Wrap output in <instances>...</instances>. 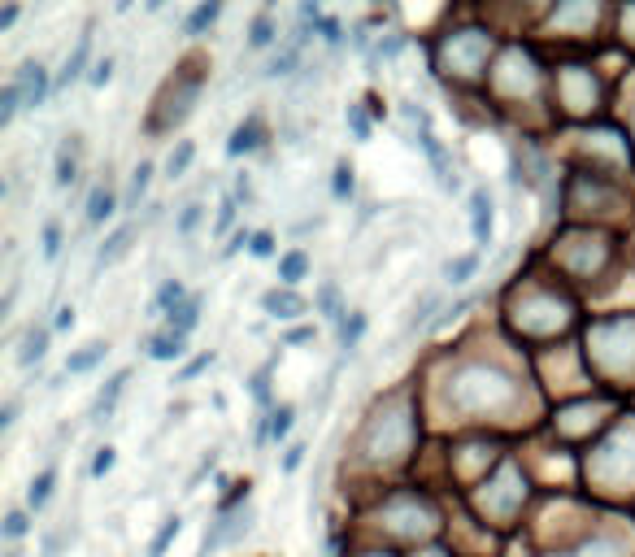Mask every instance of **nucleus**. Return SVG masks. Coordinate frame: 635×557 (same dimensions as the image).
I'll list each match as a JSON object with an SVG mask.
<instances>
[{
  "label": "nucleus",
  "mask_w": 635,
  "mask_h": 557,
  "mask_svg": "<svg viewBox=\"0 0 635 557\" xmlns=\"http://www.w3.org/2000/svg\"><path fill=\"white\" fill-rule=\"evenodd\" d=\"M14 83H18V92H22V109H40L44 100H48V87H53L40 61H26L18 75H14Z\"/></svg>",
  "instance_id": "nucleus-1"
},
{
  "label": "nucleus",
  "mask_w": 635,
  "mask_h": 557,
  "mask_svg": "<svg viewBox=\"0 0 635 557\" xmlns=\"http://www.w3.org/2000/svg\"><path fill=\"white\" fill-rule=\"evenodd\" d=\"M470 231H475V244H479V253H483L492 244V197L483 187L470 197Z\"/></svg>",
  "instance_id": "nucleus-2"
},
{
  "label": "nucleus",
  "mask_w": 635,
  "mask_h": 557,
  "mask_svg": "<svg viewBox=\"0 0 635 557\" xmlns=\"http://www.w3.org/2000/svg\"><path fill=\"white\" fill-rule=\"evenodd\" d=\"M126 379H131V370H118V375L109 379L105 388L96 392V400H92V422H105V418L114 414V405H118L122 388H126Z\"/></svg>",
  "instance_id": "nucleus-3"
},
{
  "label": "nucleus",
  "mask_w": 635,
  "mask_h": 557,
  "mask_svg": "<svg viewBox=\"0 0 635 557\" xmlns=\"http://www.w3.org/2000/svg\"><path fill=\"white\" fill-rule=\"evenodd\" d=\"M187 353V336L179 331H161V336L148 339V358L153 361H179Z\"/></svg>",
  "instance_id": "nucleus-4"
},
{
  "label": "nucleus",
  "mask_w": 635,
  "mask_h": 557,
  "mask_svg": "<svg viewBox=\"0 0 635 557\" xmlns=\"http://www.w3.org/2000/svg\"><path fill=\"white\" fill-rule=\"evenodd\" d=\"M257 144H261V118L239 122L236 131H231V144H227V157H244V153H253Z\"/></svg>",
  "instance_id": "nucleus-5"
},
{
  "label": "nucleus",
  "mask_w": 635,
  "mask_h": 557,
  "mask_svg": "<svg viewBox=\"0 0 635 557\" xmlns=\"http://www.w3.org/2000/svg\"><path fill=\"white\" fill-rule=\"evenodd\" d=\"M261 305H266L270 319H297V314H305V300H300L297 292H287V288H283V292H266Z\"/></svg>",
  "instance_id": "nucleus-6"
},
{
  "label": "nucleus",
  "mask_w": 635,
  "mask_h": 557,
  "mask_svg": "<svg viewBox=\"0 0 635 557\" xmlns=\"http://www.w3.org/2000/svg\"><path fill=\"white\" fill-rule=\"evenodd\" d=\"M118 214V197H114V187L109 183H96L92 187V200H87V222H105Z\"/></svg>",
  "instance_id": "nucleus-7"
},
{
  "label": "nucleus",
  "mask_w": 635,
  "mask_h": 557,
  "mask_svg": "<svg viewBox=\"0 0 635 557\" xmlns=\"http://www.w3.org/2000/svg\"><path fill=\"white\" fill-rule=\"evenodd\" d=\"M105 353H109V344H87L83 353H70L66 358V375H87V370H96L100 361H105Z\"/></svg>",
  "instance_id": "nucleus-8"
},
{
  "label": "nucleus",
  "mask_w": 635,
  "mask_h": 557,
  "mask_svg": "<svg viewBox=\"0 0 635 557\" xmlns=\"http://www.w3.org/2000/svg\"><path fill=\"white\" fill-rule=\"evenodd\" d=\"M44 353H48V327H31V331L22 336L18 361H22V366H31V361H40Z\"/></svg>",
  "instance_id": "nucleus-9"
},
{
  "label": "nucleus",
  "mask_w": 635,
  "mask_h": 557,
  "mask_svg": "<svg viewBox=\"0 0 635 557\" xmlns=\"http://www.w3.org/2000/svg\"><path fill=\"white\" fill-rule=\"evenodd\" d=\"M197 322H200V300H183L179 309L170 314V331H179V336H192L197 331Z\"/></svg>",
  "instance_id": "nucleus-10"
},
{
  "label": "nucleus",
  "mask_w": 635,
  "mask_h": 557,
  "mask_svg": "<svg viewBox=\"0 0 635 557\" xmlns=\"http://www.w3.org/2000/svg\"><path fill=\"white\" fill-rule=\"evenodd\" d=\"M179 305H183V283H179V278H166V283L157 288V300H153V309H148V314H161V309H166V314H175Z\"/></svg>",
  "instance_id": "nucleus-11"
},
{
  "label": "nucleus",
  "mask_w": 635,
  "mask_h": 557,
  "mask_svg": "<svg viewBox=\"0 0 635 557\" xmlns=\"http://www.w3.org/2000/svg\"><path fill=\"white\" fill-rule=\"evenodd\" d=\"M87 35H83L79 40V48H75V53H70V57H66V66H61V75H57V87H70V83L79 79L83 75V66H87Z\"/></svg>",
  "instance_id": "nucleus-12"
},
{
  "label": "nucleus",
  "mask_w": 635,
  "mask_h": 557,
  "mask_svg": "<svg viewBox=\"0 0 635 557\" xmlns=\"http://www.w3.org/2000/svg\"><path fill=\"white\" fill-rule=\"evenodd\" d=\"M148 179H153V166H148V161H139L136 175H131V187H126V200H122V209H139V197L148 192Z\"/></svg>",
  "instance_id": "nucleus-13"
},
{
  "label": "nucleus",
  "mask_w": 635,
  "mask_h": 557,
  "mask_svg": "<svg viewBox=\"0 0 635 557\" xmlns=\"http://www.w3.org/2000/svg\"><path fill=\"white\" fill-rule=\"evenodd\" d=\"M126 239H131V227H122V231H114V236L100 244V253H96V270L100 266H109L114 258H122L126 253Z\"/></svg>",
  "instance_id": "nucleus-14"
},
{
  "label": "nucleus",
  "mask_w": 635,
  "mask_h": 557,
  "mask_svg": "<svg viewBox=\"0 0 635 557\" xmlns=\"http://www.w3.org/2000/svg\"><path fill=\"white\" fill-rule=\"evenodd\" d=\"M475 270H479V253H466V258H453L444 266V278H449V283H466Z\"/></svg>",
  "instance_id": "nucleus-15"
},
{
  "label": "nucleus",
  "mask_w": 635,
  "mask_h": 557,
  "mask_svg": "<svg viewBox=\"0 0 635 557\" xmlns=\"http://www.w3.org/2000/svg\"><path fill=\"white\" fill-rule=\"evenodd\" d=\"M305 266H309V258H305V253H287V258L278 261V278H283V283H300Z\"/></svg>",
  "instance_id": "nucleus-16"
},
{
  "label": "nucleus",
  "mask_w": 635,
  "mask_h": 557,
  "mask_svg": "<svg viewBox=\"0 0 635 557\" xmlns=\"http://www.w3.org/2000/svg\"><path fill=\"white\" fill-rule=\"evenodd\" d=\"M18 109H22V92H18V83H9V87H5V96H0V127H9Z\"/></svg>",
  "instance_id": "nucleus-17"
},
{
  "label": "nucleus",
  "mask_w": 635,
  "mask_h": 557,
  "mask_svg": "<svg viewBox=\"0 0 635 557\" xmlns=\"http://www.w3.org/2000/svg\"><path fill=\"white\" fill-rule=\"evenodd\" d=\"M179 527H183L179 518H166V527H161L157 536H153V544H148V553H153V557H161V553H166V549H170V540L179 536Z\"/></svg>",
  "instance_id": "nucleus-18"
},
{
  "label": "nucleus",
  "mask_w": 635,
  "mask_h": 557,
  "mask_svg": "<svg viewBox=\"0 0 635 557\" xmlns=\"http://www.w3.org/2000/svg\"><path fill=\"white\" fill-rule=\"evenodd\" d=\"M292 422H297V410H292V405H278L275 414H270V436L283 440L287 431H292Z\"/></svg>",
  "instance_id": "nucleus-19"
},
{
  "label": "nucleus",
  "mask_w": 635,
  "mask_h": 557,
  "mask_svg": "<svg viewBox=\"0 0 635 557\" xmlns=\"http://www.w3.org/2000/svg\"><path fill=\"white\" fill-rule=\"evenodd\" d=\"M53 479H57V475H53V471H44V475L35 479V483H31V492H26V501H31V510H40L44 501L53 497Z\"/></svg>",
  "instance_id": "nucleus-20"
},
{
  "label": "nucleus",
  "mask_w": 635,
  "mask_h": 557,
  "mask_svg": "<svg viewBox=\"0 0 635 557\" xmlns=\"http://www.w3.org/2000/svg\"><path fill=\"white\" fill-rule=\"evenodd\" d=\"M331 192H336V200L353 197V166H348V161H339V166H336V183H331Z\"/></svg>",
  "instance_id": "nucleus-21"
},
{
  "label": "nucleus",
  "mask_w": 635,
  "mask_h": 557,
  "mask_svg": "<svg viewBox=\"0 0 635 557\" xmlns=\"http://www.w3.org/2000/svg\"><path fill=\"white\" fill-rule=\"evenodd\" d=\"M214 18H218V5H200L197 14L187 18V26H183V31H187V35H200V31H205V26H209Z\"/></svg>",
  "instance_id": "nucleus-22"
},
{
  "label": "nucleus",
  "mask_w": 635,
  "mask_h": 557,
  "mask_svg": "<svg viewBox=\"0 0 635 557\" xmlns=\"http://www.w3.org/2000/svg\"><path fill=\"white\" fill-rule=\"evenodd\" d=\"M361 331H366V319H361V314H353L348 322H339V344H344V349H353V344L361 339Z\"/></svg>",
  "instance_id": "nucleus-23"
},
{
  "label": "nucleus",
  "mask_w": 635,
  "mask_h": 557,
  "mask_svg": "<svg viewBox=\"0 0 635 557\" xmlns=\"http://www.w3.org/2000/svg\"><path fill=\"white\" fill-rule=\"evenodd\" d=\"M53 183H57V187H70V183H75V157H70V148H61L57 175H53Z\"/></svg>",
  "instance_id": "nucleus-24"
},
{
  "label": "nucleus",
  "mask_w": 635,
  "mask_h": 557,
  "mask_svg": "<svg viewBox=\"0 0 635 557\" xmlns=\"http://www.w3.org/2000/svg\"><path fill=\"white\" fill-rule=\"evenodd\" d=\"M318 309H322L327 319H339V292L331 288V283H327V288L318 292Z\"/></svg>",
  "instance_id": "nucleus-25"
},
{
  "label": "nucleus",
  "mask_w": 635,
  "mask_h": 557,
  "mask_svg": "<svg viewBox=\"0 0 635 557\" xmlns=\"http://www.w3.org/2000/svg\"><path fill=\"white\" fill-rule=\"evenodd\" d=\"M187 161H192V144H179V153H170V161H166L170 179H179L183 170H187Z\"/></svg>",
  "instance_id": "nucleus-26"
},
{
  "label": "nucleus",
  "mask_w": 635,
  "mask_h": 557,
  "mask_svg": "<svg viewBox=\"0 0 635 557\" xmlns=\"http://www.w3.org/2000/svg\"><path fill=\"white\" fill-rule=\"evenodd\" d=\"M200 214H205L200 205H187V209L179 214V222H175V231H179V236H192V231H197V222H200Z\"/></svg>",
  "instance_id": "nucleus-27"
},
{
  "label": "nucleus",
  "mask_w": 635,
  "mask_h": 557,
  "mask_svg": "<svg viewBox=\"0 0 635 557\" xmlns=\"http://www.w3.org/2000/svg\"><path fill=\"white\" fill-rule=\"evenodd\" d=\"M114 461H118V453H114V449L105 444V449H100V453H96V461H92V475H96V479H105V475H109V471H114Z\"/></svg>",
  "instance_id": "nucleus-28"
},
{
  "label": "nucleus",
  "mask_w": 635,
  "mask_h": 557,
  "mask_svg": "<svg viewBox=\"0 0 635 557\" xmlns=\"http://www.w3.org/2000/svg\"><path fill=\"white\" fill-rule=\"evenodd\" d=\"M57 253H61V227L48 222V227H44V258H57Z\"/></svg>",
  "instance_id": "nucleus-29"
},
{
  "label": "nucleus",
  "mask_w": 635,
  "mask_h": 557,
  "mask_svg": "<svg viewBox=\"0 0 635 557\" xmlns=\"http://www.w3.org/2000/svg\"><path fill=\"white\" fill-rule=\"evenodd\" d=\"M26 527H31V522H26V514H22V510H14V514L5 518V536H9V540L26 536Z\"/></svg>",
  "instance_id": "nucleus-30"
},
{
  "label": "nucleus",
  "mask_w": 635,
  "mask_h": 557,
  "mask_svg": "<svg viewBox=\"0 0 635 557\" xmlns=\"http://www.w3.org/2000/svg\"><path fill=\"white\" fill-rule=\"evenodd\" d=\"M248 248H253V258H270V253H275V236H270V231H257Z\"/></svg>",
  "instance_id": "nucleus-31"
},
{
  "label": "nucleus",
  "mask_w": 635,
  "mask_h": 557,
  "mask_svg": "<svg viewBox=\"0 0 635 557\" xmlns=\"http://www.w3.org/2000/svg\"><path fill=\"white\" fill-rule=\"evenodd\" d=\"M270 40H275V31H270V18H257V22H253V48H266Z\"/></svg>",
  "instance_id": "nucleus-32"
},
{
  "label": "nucleus",
  "mask_w": 635,
  "mask_h": 557,
  "mask_svg": "<svg viewBox=\"0 0 635 557\" xmlns=\"http://www.w3.org/2000/svg\"><path fill=\"white\" fill-rule=\"evenodd\" d=\"M292 61H297V48H287V53H278V57L270 61V66H266V75H270V79H275V75H287V66H292Z\"/></svg>",
  "instance_id": "nucleus-33"
},
{
  "label": "nucleus",
  "mask_w": 635,
  "mask_h": 557,
  "mask_svg": "<svg viewBox=\"0 0 635 557\" xmlns=\"http://www.w3.org/2000/svg\"><path fill=\"white\" fill-rule=\"evenodd\" d=\"M109 75H114V61L105 57V61H96V66H92V75H87V79H92V87H105V83H109Z\"/></svg>",
  "instance_id": "nucleus-34"
},
{
  "label": "nucleus",
  "mask_w": 635,
  "mask_h": 557,
  "mask_svg": "<svg viewBox=\"0 0 635 557\" xmlns=\"http://www.w3.org/2000/svg\"><path fill=\"white\" fill-rule=\"evenodd\" d=\"M266 379H270V366H266V370H257V379H253V397H257V400H270V388H266Z\"/></svg>",
  "instance_id": "nucleus-35"
},
{
  "label": "nucleus",
  "mask_w": 635,
  "mask_h": 557,
  "mask_svg": "<svg viewBox=\"0 0 635 557\" xmlns=\"http://www.w3.org/2000/svg\"><path fill=\"white\" fill-rule=\"evenodd\" d=\"M231 222H236V200H222V214H218V236H222V231H227V227H231Z\"/></svg>",
  "instance_id": "nucleus-36"
},
{
  "label": "nucleus",
  "mask_w": 635,
  "mask_h": 557,
  "mask_svg": "<svg viewBox=\"0 0 635 557\" xmlns=\"http://www.w3.org/2000/svg\"><path fill=\"white\" fill-rule=\"evenodd\" d=\"M300 458H305V444H292V449H287V458H283V471L292 475V471L300 466Z\"/></svg>",
  "instance_id": "nucleus-37"
},
{
  "label": "nucleus",
  "mask_w": 635,
  "mask_h": 557,
  "mask_svg": "<svg viewBox=\"0 0 635 557\" xmlns=\"http://www.w3.org/2000/svg\"><path fill=\"white\" fill-rule=\"evenodd\" d=\"M53 327H57V331H70V327H75V309H70V305H66V309H57Z\"/></svg>",
  "instance_id": "nucleus-38"
},
{
  "label": "nucleus",
  "mask_w": 635,
  "mask_h": 557,
  "mask_svg": "<svg viewBox=\"0 0 635 557\" xmlns=\"http://www.w3.org/2000/svg\"><path fill=\"white\" fill-rule=\"evenodd\" d=\"M322 40H327V44H339V22H336V18L322 22Z\"/></svg>",
  "instance_id": "nucleus-39"
},
{
  "label": "nucleus",
  "mask_w": 635,
  "mask_h": 557,
  "mask_svg": "<svg viewBox=\"0 0 635 557\" xmlns=\"http://www.w3.org/2000/svg\"><path fill=\"white\" fill-rule=\"evenodd\" d=\"M305 339H314L309 327H297V331H287V344H305Z\"/></svg>",
  "instance_id": "nucleus-40"
},
{
  "label": "nucleus",
  "mask_w": 635,
  "mask_h": 557,
  "mask_svg": "<svg viewBox=\"0 0 635 557\" xmlns=\"http://www.w3.org/2000/svg\"><path fill=\"white\" fill-rule=\"evenodd\" d=\"M14 18H18V9H14V5H9V9H5V14H0V31H9V26H14Z\"/></svg>",
  "instance_id": "nucleus-41"
},
{
  "label": "nucleus",
  "mask_w": 635,
  "mask_h": 557,
  "mask_svg": "<svg viewBox=\"0 0 635 557\" xmlns=\"http://www.w3.org/2000/svg\"><path fill=\"white\" fill-rule=\"evenodd\" d=\"M9 557H26V553H18V549H14V553H9Z\"/></svg>",
  "instance_id": "nucleus-42"
}]
</instances>
